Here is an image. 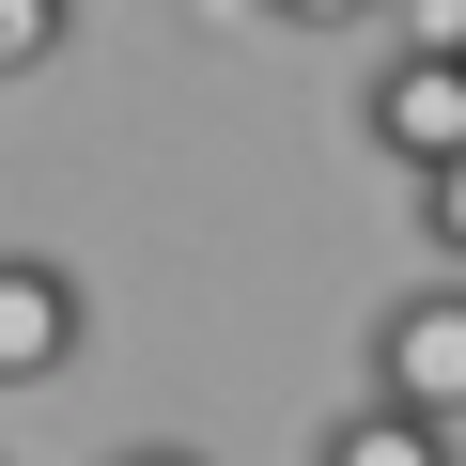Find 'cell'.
I'll return each mask as SVG.
<instances>
[{
    "mask_svg": "<svg viewBox=\"0 0 466 466\" xmlns=\"http://www.w3.org/2000/svg\"><path fill=\"white\" fill-rule=\"evenodd\" d=\"M373 404H420L466 435V280H420L373 311Z\"/></svg>",
    "mask_w": 466,
    "mask_h": 466,
    "instance_id": "cell-2",
    "label": "cell"
},
{
    "mask_svg": "<svg viewBox=\"0 0 466 466\" xmlns=\"http://www.w3.org/2000/svg\"><path fill=\"white\" fill-rule=\"evenodd\" d=\"M63 32H78V0H0V78H47Z\"/></svg>",
    "mask_w": 466,
    "mask_h": 466,
    "instance_id": "cell-5",
    "label": "cell"
},
{
    "mask_svg": "<svg viewBox=\"0 0 466 466\" xmlns=\"http://www.w3.org/2000/svg\"><path fill=\"white\" fill-rule=\"evenodd\" d=\"M280 32H358V16H389V0H265Z\"/></svg>",
    "mask_w": 466,
    "mask_h": 466,
    "instance_id": "cell-7",
    "label": "cell"
},
{
    "mask_svg": "<svg viewBox=\"0 0 466 466\" xmlns=\"http://www.w3.org/2000/svg\"><path fill=\"white\" fill-rule=\"evenodd\" d=\"M125 466H202V451H125Z\"/></svg>",
    "mask_w": 466,
    "mask_h": 466,
    "instance_id": "cell-8",
    "label": "cell"
},
{
    "mask_svg": "<svg viewBox=\"0 0 466 466\" xmlns=\"http://www.w3.org/2000/svg\"><path fill=\"white\" fill-rule=\"evenodd\" d=\"M420 233H435V265L466 280V156H451V171H420Z\"/></svg>",
    "mask_w": 466,
    "mask_h": 466,
    "instance_id": "cell-6",
    "label": "cell"
},
{
    "mask_svg": "<svg viewBox=\"0 0 466 466\" xmlns=\"http://www.w3.org/2000/svg\"><path fill=\"white\" fill-rule=\"evenodd\" d=\"M63 358H78V280H63L47 249H16V265H0V373L47 389Z\"/></svg>",
    "mask_w": 466,
    "mask_h": 466,
    "instance_id": "cell-3",
    "label": "cell"
},
{
    "mask_svg": "<svg viewBox=\"0 0 466 466\" xmlns=\"http://www.w3.org/2000/svg\"><path fill=\"white\" fill-rule=\"evenodd\" d=\"M311 466H451V420H420V404H373V389H358V404L327 420V451H311Z\"/></svg>",
    "mask_w": 466,
    "mask_h": 466,
    "instance_id": "cell-4",
    "label": "cell"
},
{
    "mask_svg": "<svg viewBox=\"0 0 466 466\" xmlns=\"http://www.w3.org/2000/svg\"><path fill=\"white\" fill-rule=\"evenodd\" d=\"M358 125H373V156H389V171H451V156H466V32L389 47V63H373V94H358Z\"/></svg>",
    "mask_w": 466,
    "mask_h": 466,
    "instance_id": "cell-1",
    "label": "cell"
}]
</instances>
